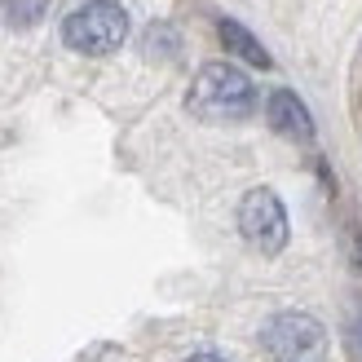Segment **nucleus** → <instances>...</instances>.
I'll use <instances>...</instances> for the list:
<instances>
[{
	"label": "nucleus",
	"mask_w": 362,
	"mask_h": 362,
	"mask_svg": "<svg viewBox=\"0 0 362 362\" xmlns=\"http://www.w3.org/2000/svg\"><path fill=\"white\" fill-rule=\"evenodd\" d=\"M190 115L208 119V124H234V119H247L252 106H257V84L234 62H208L199 66V76L190 80V93H186Z\"/></svg>",
	"instance_id": "1"
},
{
	"label": "nucleus",
	"mask_w": 362,
	"mask_h": 362,
	"mask_svg": "<svg viewBox=\"0 0 362 362\" xmlns=\"http://www.w3.org/2000/svg\"><path fill=\"white\" fill-rule=\"evenodd\" d=\"M62 40L66 49L84 53V58H106V53H115L129 40V13L115 0H88L76 13H66Z\"/></svg>",
	"instance_id": "2"
},
{
	"label": "nucleus",
	"mask_w": 362,
	"mask_h": 362,
	"mask_svg": "<svg viewBox=\"0 0 362 362\" xmlns=\"http://www.w3.org/2000/svg\"><path fill=\"white\" fill-rule=\"evenodd\" d=\"M261 349L274 362H318L327 354V332L314 314L283 310L261 327Z\"/></svg>",
	"instance_id": "3"
},
{
	"label": "nucleus",
	"mask_w": 362,
	"mask_h": 362,
	"mask_svg": "<svg viewBox=\"0 0 362 362\" xmlns=\"http://www.w3.org/2000/svg\"><path fill=\"white\" fill-rule=\"evenodd\" d=\"M239 234L247 239L252 252H261V257H279V252L287 247V234H292V226H287V208H283V199L269 186H257V190L243 194Z\"/></svg>",
	"instance_id": "4"
},
{
	"label": "nucleus",
	"mask_w": 362,
	"mask_h": 362,
	"mask_svg": "<svg viewBox=\"0 0 362 362\" xmlns=\"http://www.w3.org/2000/svg\"><path fill=\"white\" fill-rule=\"evenodd\" d=\"M265 119H269V129L287 141H314V115L292 88H274V93H269Z\"/></svg>",
	"instance_id": "5"
},
{
	"label": "nucleus",
	"mask_w": 362,
	"mask_h": 362,
	"mask_svg": "<svg viewBox=\"0 0 362 362\" xmlns=\"http://www.w3.org/2000/svg\"><path fill=\"white\" fill-rule=\"evenodd\" d=\"M216 35H221V45L234 53V58H243L247 66H261V71H265L269 62H274V58L265 53V45H261L243 23H234V18H221V23H216Z\"/></svg>",
	"instance_id": "6"
},
{
	"label": "nucleus",
	"mask_w": 362,
	"mask_h": 362,
	"mask_svg": "<svg viewBox=\"0 0 362 362\" xmlns=\"http://www.w3.org/2000/svg\"><path fill=\"white\" fill-rule=\"evenodd\" d=\"M5 23L9 27H31V23H40L45 9H49V0H5Z\"/></svg>",
	"instance_id": "7"
},
{
	"label": "nucleus",
	"mask_w": 362,
	"mask_h": 362,
	"mask_svg": "<svg viewBox=\"0 0 362 362\" xmlns=\"http://www.w3.org/2000/svg\"><path fill=\"white\" fill-rule=\"evenodd\" d=\"M345 247H349V261H354V269L362 274V226H358V221H349V230H345Z\"/></svg>",
	"instance_id": "8"
},
{
	"label": "nucleus",
	"mask_w": 362,
	"mask_h": 362,
	"mask_svg": "<svg viewBox=\"0 0 362 362\" xmlns=\"http://www.w3.org/2000/svg\"><path fill=\"white\" fill-rule=\"evenodd\" d=\"M349 354H354V362H362V310H358V318L349 322Z\"/></svg>",
	"instance_id": "9"
},
{
	"label": "nucleus",
	"mask_w": 362,
	"mask_h": 362,
	"mask_svg": "<svg viewBox=\"0 0 362 362\" xmlns=\"http://www.w3.org/2000/svg\"><path fill=\"white\" fill-rule=\"evenodd\" d=\"M186 362H226V358H216V354H194V358H186Z\"/></svg>",
	"instance_id": "10"
}]
</instances>
